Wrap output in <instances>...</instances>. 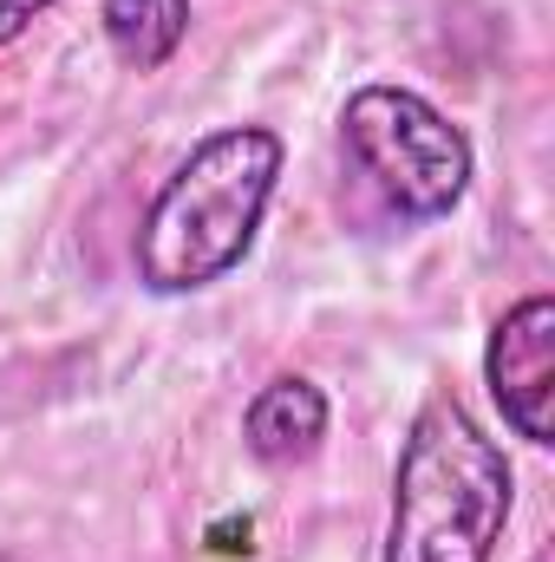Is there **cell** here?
Returning <instances> with one entry per match:
<instances>
[{"label":"cell","instance_id":"cell-1","mask_svg":"<svg viewBox=\"0 0 555 562\" xmlns=\"http://www.w3.org/2000/svg\"><path fill=\"white\" fill-rule=\"evenodd\" d=\"M281 138L269 125H223L196 144L138 229V281L150 294H196L209 281L236 276L256 249L281 177Z\"/></svg>","mask_w":555,"mask_h":562},{"label":"cell","instance_id":"cell-2","mask_svg":"<svg viewBox=\"0 0 555 562\" xmlns=\"http://www.w3.org/2000/svg\"><path fill=\"white\" fill-rule=\"evenodd\" d=\"M510 524V464L497 438L438 393L418 406L393 471L386 562H490Z\"/></svg>","mask_w":555,"mask_h":562},{"label":"cell","instance_id":"cell-3","mask_svg":"<svg viewBox=\"0 0 555 562\" xmlns=\"http://www.w3.org/2000/svg\"><path fill=\"white\" fill-rule=\"evenodd\" d=\"M340 138L360 177H373V190L412 223L451 216L471 190V138L406 86H360L340 105Z\"/></svg>","mask_w":555,"mask_h":562},{"label":"cell","instance_id":"cell-4","mask_svg":"<svg viewBox=\"0 0 555 562\" xmlns=\"http://www.w3.org/2000/svg\"><path fill=\"white\" fill-rule=\"evenodd\" d=\"M484 386L503 406V425L530 445H555V301L523 294L484 347Z\"/></svg>","mask_w":555,"mask_h":562},{"label":"cell","instance_id":"cell-5","mask_svg":"<svg viewBox=\"0 0 555 562\" xmlns=\"http://www.w3.org/2000/svg\"><path fill=\"white\" fill-rule=\"evenodd\" d=\"M320 438H327V393L301 373L269 380L242 413V445L256 464H301L320 451Z\"/></svg>","mask_w":555,"mask_h":562},{"label":"cell","instance_id":"cell-6","mask_svg":"<svg viewBox=\"0 0 555 562\" xmlns=\"http://www.w3.org/2000/svg\"><path fill=\"white\" fill-rule=\"evenodd\" d=\"M99 26L112 40V53L138 72H157L177 59L183 33H190V0H105Z\"/></svg>","mask_w":555,"mask_h":562},{"label":"cell","instance_id":"cell-7","mask_svg":"<svg viewBox=\"0 0 555 562\" xmlns=\"http://www.w3.org/2000/svg\"><path fill=\"white\" fill-rule=\"evenodd\" d=\"M46 7H59V0H0V46H13V40H20Z\"/></svg>","mask_w":555,"mask_h":562},{"label":"cell","instance_id":"cell-8","mask_svg":"<svg viewBox=\"0 0 555 562\" xmlns=\"http://www.w3.org/2000/svg\"><path fill=\"white\" fill-rule=\"evenodd\" d=\"M249 537H256L249 517H242V524H216V530H209V550H216V557H249V550H256Z\"/></svg>","mask_w":555,"mask_h":562}]
</instances>
